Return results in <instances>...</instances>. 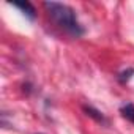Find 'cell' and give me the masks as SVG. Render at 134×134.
<instances>
[{
  "instance_id": "1",
  "label": "cell",
  "mask_w": 134,
  "mask_h": 134,
  "mask_svg": "<svg viewBox=\"0 0 134 134\" xmlns=\"http://www.w3.org/2000/svg\"><path fill=\"white\" fill-rule=\"evenodd\" d=\"M43 7L46 8L49 18L55 22L57 27H60L63 32H66L68 35L79 38L84 35V27L81 25V22L77 21L76 11L65 5V3H58V2H44Z\"/></svg>"
},
{
  "instance_id": "2",
  "label": "cell",
  "mask_w": 134,
  "mask_h": 134,
  "mask_svg": "<svg viewBox=\"0 0 134 134\" xmlns=\"http://www.w3.org/2000/svg\"><path fill=\"white\" fill-rule=\"evenodd\" d=\"M11 5L13 7H16V8H19L30 21H33L35 18H36V11H35V8H33V5L30 3V2H11Z\"/></svg>"
},
{
  "instance_id": "3",
  "label": "cell",
  "mask_w": 134,
  "mask_h": 134,
  "mask_svg": "<svg viewBox=\"0 0 134 134\" xmlns=\"http://www.w3.org/2000/svg\"><path fill=\"white\" fill-rule=\"evenodd\" d=\"M82 109H84V112L88 115V117H92L95 121H98V123H107V118L103 115V112H99L98 109H95V107H92V106H82Z\"/></svg>"
},
{
  "instance_id": "4",
  "label": "cell",
  "mask_w": 134,
  "mask_h": 134,
  "mask_svg": "<svg viewBox=\"0 0 134 134\" xmlns=\"http://www.w3.org/2000/svg\"><path fill=\"white\" fill-rule=\"evenodd\" d=\"M120 114L123 115V118H126L128 121H131L134 125V104L131 103H126L120 107Z\"/></svg>"
},
{
  "instance_id": "5",
  "label": "cell",
  "mask_w": 134,
  "mask_h": 134,
  "mask_svg": "<svg viewBox=\"0 0 134 134\" xmlns=\"http://www.w3.org/2000/svg\"><path fill=\"white\" fill-rule=\"evenodd\" d=\"M132 74H134V68H128L126 71L120 73V76H118V81H120L121 84H125V82H128V81L132 77Z\"/></svg>"
}]
</instances>
